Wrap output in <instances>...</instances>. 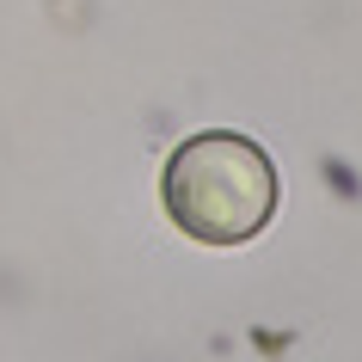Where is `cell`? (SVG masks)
Segmentation results:
<instances>
[{"mask_svg":"<svg viewBox=\"0 0 362 362\" xmlns=\"http://www.w3.org/2000/svg\"><path fill=\"white\" fill-rule=\"evenodd\" d=\"M160 203L197 246H246L276 215V166L252 135L203 129L166 160Z\"/></svg>","mask_w":362,"mask_h":362,"instance_id":"1","label":"cell"}]
</instances>
